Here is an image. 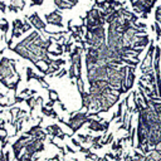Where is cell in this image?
<instances>
[{"label":"cell","mask_w":161,"mask_h":161,"mask_svg":"<svg viewBox=\"0 0 161 161\" xmlns=\"http://www.w3.org/2000/svg\"><path fill=\"white\" fill-rule=\"evenodd\" d=\"M89 118V114L88 112L84 109V111H78V112H74L72 116H69V119L68 122L65 123V126L68 128H70L72 133H77L88 121Z\"/></svg>","instance_id":"1"},{"label":"cell","mask_w":161,"mask_h":161,"mask_svg":"<svg viewBox=\"0 0 161 161\" xmlns=\"http://www.w3.org/2000/svg\"><path fill=\"white\" fill-rule=\"evenodd\" d=\"M15 75V64L8 58H3L0 62V77L3 80L10 79Z\"/></svg>","instance_id":"2"},{"label":"cell","mask_w":161,"mask_h":161,"mask_svg":"<svg viewBox=\"0 0 161 161\" xmlns=\"http://www.w3.org/2000/svg\"><path fill=\"white\" fill-rule=\"evenodd\" d=\"M136 67H132V65H127V74H126V79L125 82L122 83V87L125 88L126 92L131 91L133 84H135V79H136Z\"/></svg>","instance_id":"3"},{"label":"cell","mask_w":161,"mask_h":161,"mask_svg":"<svg viewBox=\"0 0 161 161\" xmlns=\"http://www.w3.org/2000/svg\"><path fill=\"white\" fill-rule=\"evenodd\" d=\"M45 20L48 24H52V25H55V26H59V28H63V16L62 14L59 13V10H53L48 14H45Z\"/></svg>","instance_id":"4"},{"label":"cell","mask_w":161,"mask_h":161,"mask_svg":"<svg viewBox=\"0 0 161 161\" xmlns=\"http://www.w3.org/2000/svg\"><path fill=\"white\" fill-rule=\"evenodd\" d=\"M103 118H93V117H89L87 123H88V131H93V132H104V127H103V123H102Z\"/></svg>","instance_id":"5"},{"label":"cell","mask_w":161,"mask_h":161,"mask_svg":"<svg viewBox=\"0 0 161 161\" xmlns=\"http://www.w3.org/2000/svg\"><path fill=\"white\" fill-rule=\"evenodd\" d=\"M29 19V23L38 30V31H45V28H47V24L45 21H43L40 19V16L38 15V13H33L30 16H28Z\"/></svg>","instance_id":"6"},{"label":"cell","mask_w":161,"mask_h":161,"mask_svg":"<svg viewBox=\"0 0 161 161\" xmlns=\"http://www.w3.org/2000/svg\"><path fill=\"white\" fill-rule=\"evenodd\" d=\"M45 131H47L48 135H52V137H57L59 140H64L65 136H67L58 125H50V126H48L45 128Z\"/></svg>","instance_id":"7"},{"label":"cell","mask_w":161,"mask_h":161,"mask_svg":"<svg viewBox=\"0 0 161 161\" xmlns=\"http://www.w3.org/2000/svg\"><path fill=\"white\" fill-rule=\"evenodd\" d=\"M150 43H151V40H150L148 34H140L136 36V40L132 44V48H143L145 49L146 47H148Z\"/></svg>","instance_id":"8"},{"label":"cell","mask_w":161,"mask_h":161,"mask_svg":"<svg viewBox=\"0 0 161 161\" xmlns=\"http://www.w3.org/2000/svg\"><path fill=\"white\" fill-rule=\"evenodd\" d=\"M54 5L58 10H70V9H73V5L68 0H54Z\"/></svg>","instance_id":"9"},{"label":"cell","mask_w":161,"mask_h":161,"mask_svg":"<svg viewBox=\"0 0 161 161\" xmlns=\"http://www.w3.org/2000/svg\"><path fill=\"white\" fill-rule=\"evenodd\" d=\"M25 6V1L24 0H11V6H10V9L13 10V11H18V9H23Z\"/></svg>","instance_id":"10"},{"label":"cell","mask_w":161,"mask_h":161,"mask_svg":"<svg viewBox=\"0 0 161 161\" xmlns=\"http://www.w3.org/2000/svg\"><path fill=\"white\" fill-rule=\"evenodd\" d=\"M42 113L44 116H48V117H52V118H58L57 112L53 108H47L45 106H42Z\"/></svg>","instance_id":"11"},{"label":"cell","mask_w":161,"mask_h":161,"mask_svg":"<svg viewBox=\"0 0 161 161\" xmlns=\"http://www.w3.org/2000/svg\"><path fill=\"white\" fill-rule=\"evenodd\" d=\"M78 138L80 140L82 145H83V143H91V141H92V136H91V133H86V135L78 133Z\"/></svg>","instance_id":"12"},{"label":"cell","mask_w":161,"mask_h":161,"mask_svg":"<svg viewBox=\"0 0 161 161\" xmlns=\"http://www.w3.org/2000/svg\"><path fill=\"white\" fill-rule=\"evenodd\" d=\"M63 49H64V53H68V54L72 52V49H73V40H72V38H69L65 42V44L63 45Z\"/></svg>","instance_id":"13"},{"label":"cell","mask_w":161,"mask_h":161,"mask_svg":"<svg viewBox=\"0 0 161 161\" xmlns=\"http://www.w3.org/2000/svg\"><path fill=\"white\" fill-rule=\"evenodd\" d=\"M153 31L156 33V40H160L161 39V25L157 23V21H155L153 23Z\"/></svg>","instance_id":"14"},{"label":"cell","mask_w":161,"mask_h":161,"mask_svg":"<svg viewBox=\"0 0 161 161\" xmlns=\"http://www.w3.org/2000/svg\"><path fill=\"white\" fill-rule=\"evenodd\" d=\"M65 62H67V60H64L63 58H57V59H53L52 64H53V65H55V67H59V68H62V67L65 64Z\"/></svg>","instance_id":"15"},{"label":"cell","mask_w":161,"mask_h":161,"mask_svg":"<svg viewBox=\"0 0 161 161\" xmlns=\"http://www.w3.org/2000/svg\"><path fill=\"white\" fill-rule=\"evenodd\" d=\"M49 99L53 102H58L59 101V96L54 89H49Z\"/></svg>","instance_id":"16"},{"label":"cell","mask_w":161,"mask_h":161,"mask_svg":"<svg viewBox=\"0 0 161 161\" xmlns=\"http://www.w3.org/2000/svg\"><path fill=\"white\" fill-rule=\"evenodd\" d=\"M113 138H114V137H113V133H108L107 137H106L104 140H102L101 143H102L103 146H106V145H111V143L113 142Z\"/></svg>","instance_id":"17"},{"label":"cell","mask_w":161,"mask_h":161,"mask_svg":"<svg viewBox=\"0 0 161 161\" xmlns=\"http://www.w3.org/2000/svg\"><path fill=\"white\" fill-rule=\"evenodd\" d=\"M54 75H55V77H58V78H62V77H64V75H68V69H65L64 67H62V68H60V70H59V72H57Z\"/></svg>","instance_id":"18"},{"label":"cell","mask_w":161,"mask_h":161,"mask_svg":"<svg viewBox=\"0 0 161 161\" xmlns=\"http://www.w3.org/2000/svg\"><path fill=\"white\" fill-rule=\"evenodd\" d=\"M70 141H72V143H73L75 147H78V148L83 146V145H82V142H79V141H78L77 138H74V137H72V138H70Z\"/></svg>","instance_id":"19"},{"label":"cell","mask_w":161,"mask_h":161,"mask_svg":"<svg viewBox=\"0 0 161 161\" xmlns=\"http://www.w3.org/2000/svg\"><path fill=\"white\" fill-rule=\"evenodd\" d=\"M89 151H91V147H84V146L79 147V152H82V153H84V155H87Z\"/></svg>","instance_id":"20"},{"label":"cell","mask_w":161,"mask_h":161,"mask_svg":"<svg viewBox=\"0 0 161 161\" xmlns=\"http://www.w3.org/2000/svg\"><path fill=\"white\" fill-rule=\"evenodd\" d=\"M44 0H31V5H42Z\"/></svg>","instance_id":"21"},{"label":"cell","mask_w":161,"mask_h":161,"mask_svg":"<svg viewBox=\"0 0 161 161\" xmlns=\"http://www.w3.org/2000/svg\"><path fill=\"white\" fill-rule=\"evenodd\" d=\"M65 150H67V151H68L69 153H75V150H74L73 147H70V146H68V145L65 146Z\"/></svg>","instance_id":"22"},{"label":"cell","mask_w":161,"mask_h":161,"mask_svg":"<svg viewBox=\"0 0 161 161\" xmlns=\"http://www.w3.org/2000/svg\"><path fill=\"white\" fill-rule=\"evenodd\" d=\"M107 158H111V160H114V153L113 152H107L106 155H104Z\"/></svg>","instance_id":"23"},{"label":"cell","mask_w":161,"mask_h":161,"mask_svg":"<svg viewBox=\"0 0 161 161\" xmlns=\"http://www.w3.org/2000/svg\"><path fill=\"white\" fill-rule=\"evenodd\" d=\"M54 103H55V102H53V101H49V102H48V103L45 104V107H47V108H53Z\"/></svg>","instance_id":"24"},{"label":"cell","mask_w":161,"mask_h":161,"mask_svg":"<svg viewBox=\"0 0 161 161\" xmlns=\"http://www.w3.org/2000/svg\"><path fill=\"white\" fill-rule=\"evenodd\" d=\"M59 106H60V108H62V111H67V107H65V104L64 103H62V102H59Z\"/></svg>","instance_id":"25"},{"label":"cell","mask_w":161,"mask_h":161,"mask_svg":"<svg viewBox=\"0 0 161 161\" xmlns=\"http://www.w3.org/2000/svg\"><path fill=\"white\" fill-rule=\"evenodd\" d=\"M101 161H109V158H107L106 156H103V157L101 158Z\"/></svg>","instance_id":"26"}]
</instances>
